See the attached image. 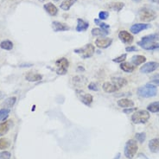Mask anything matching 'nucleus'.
<instances>
[{"mask_svg": "<svg viewBox=\"0 0 159 159\" xmlns=\"http://www.w3.org/2000/svg\"><path fill=\"white\" fill-rule=\"evenodd\" d=\"M157 93L156 87L151 84H146L143 87H140L137 89V95L142 98H150L156 96Z\"/></svg>", "mask_w": 159, "mask_h": 159, "instance_id": "f257e3e1", "label": "nucleus"}, {"mask_svg": "<svg viewBox=\"0 0 159 159\" xmlns=\"http://www.w3.org/2000/svg\"><path fill=\"white\" fill-rule=\"evenodd\" d=\"M138 18L143 22H151L156 19V14L151 9L143 7L138 12Z\"/></svg>", "mask_w": 159, "mask_h": 159, "instance_id": "f03ea898", "label": "nucleus"}, {"mask_svg": "<svg viewBox=\"0 0 159 159\" xmlns=\"http://www.w3.org/2000/svg\"><path fill=\"white\" fill-rule=\"evenodd\" d=\"M137 150H138V147H137V142L133 139H130L127 141L124 147V155L127 158L131 159L137 152Z\"/></svg>", "mask_w": 159, "mask_h": 159, "instance_id": "7ed1b4c3", "label": "nucleus"}, {"mask_svg": "<svg viewBox=\"0 0 159 159\" xmlns=\"http://www.w3.org/2000/svg\"><path fill=\"white\" fill-rule=\"evenodd\" d=\"M149 118L150 113L144 110L137 111L131 117V120L134 124H144L149 120Z\"/></svg>", "mask_w": 159, "mask_h": 159, "instance_id": "20e7f679", "label": "nucleus"}, {"mask_svg": "<svg viewBox=\"0 0 159 159\" xmlns=\"http://www.w3.org/2000/svg\"><path fill=\"white\" fill-rule=\"evenodd\" d=\"M74 52L76 54H79L82 59H87V58H90L93 55L94 47H93V45L88 43V44L85 45L84 47H82L81 49H74Z\"/></svg>", "mask_w": 159, "mask_h": 159, "instance_id": "39448f33", "label": "nucleus"}, {"mask_svg": "<svg viewBox=\"0 0 159 159\" xmlns=\"http://www.w3.org/2000/svg\"><path fill=\"white\" fill-rule=\"evenodd\" d=\"M158 40H159V35L158 34H151V35L143 37L141 39V41L137 43V44L139 46H141L143 49H145L148 46H150V44H152L154 43H156Z\"/></svg>", "mask_w": 159, "mask_h": 159, "instance_id": "423d86ee", "label": "nucleus"}, {"mask_svg": "<svg viewBox=\"0 0 159 159\" xmlns=\"http://www.w3.org/2000/svg\"><path fill=\"white\" fill-rule=\"evenodd\" d=\"M55 66H56V73L58 74H65L68 72V68L69 66V62L67 58H60L55 62Z\"/></svg>", "mask_w": 159, "mask_h": 159, "instance_id": "0eeeda50", "label": "nucleus"}, {"mask_svg": "<svg viewBox=\"0 0 159 159\" xmlns=\"http://www.w3.org/2000/svg\"><path fill=\"white\" fill-rule=\"evenodd\" d=\"M158 65L159 64L156 62H150L144 64L143 66H142V68H140V72L143 74L151 73L158 68Z\"/></svg>", "mask_w": 159, "mask_h": 159, "instance_id": "6e6552de", "label": "nucleus"}, {"mask_svg": "<svg viewBox=\"0 0 159 159\" xmlns=\"http://www.w3.org/2000/svg\"><path fill=\"white\" fill-rule=\"evenodd\" d=\"M118 38L126 44H131L133 42V37L131 34L127 32L126 30H121L118 33Z\"/></svg>", "mask_w": 159, "mask_h": 159, "instance_id": "1a4fd4ad", "label": "nucleus"}, {"mask_svg": "<svg viewBox=\"0 0 159 159\" xmlns=\"http://www.w3.org/2000/svg\"><path fill=\"white\" fill-rule=\"evenodd\" d=\"M112 43V38H108V37H103V38H98L95 41V44L100 48V49H106L108 48Z\"/></svg>", "mask_w": 159, "mask_h": 159, "instance_id": "9d476101", "label": "nucleus"}, {"mask_svg": "<svg viewBox=\"0 0 159 159\" xmlns=\"http://www.w3.org/2000/svg\"><path fill=\"white\" fill-rule=\"evenodd\" d=\"M77 94L79 96V99L81 102H83L85 105L89 106L93 102V96L89 93H86L83 91H77Z\"/></svg>", "mask_w": 159, "mask_h": 159, "instance_id": "9b49d317", "label": "nucleus"}, {"mask_svg": "<svg viewBox=\"0 0 159 159\" xmlns=\"http://www.w3.org/2000/svg\"><path fill=\"white\" fill-rule=\"evenodd\" d=\"M148 28H150V24H133L130 30L133 33V34H138L140 31L147 30Z\"/></svg>", "mask_w": 159, "mask_h": 159, "instance_id": "f8f14e48", "label": "nucleus"}, {"mask_svg": "<svg viewBox=\"0 0 159 159\" xmlns=\"http://www.w3.org/2000/svg\"><path fill=\"white\" fill-rule=\"evenodd\" d=\"M102 88L106 93H114V92H117L119 89L112 81L105 82L102 86Z\"/></svg>", "mask_w": 159, "mask_h": 159, "instance_id": "ddd939ff", "label": "nucleus"}, {"mask_svg": "<svg viewBox=\"0 0 159 159\" xmlns=\"http://www.w3.org/2000/svg\"><path fill=\"white\" fill-rule=\"evenodd\" d=\"M52 27H53V30L55 31V32H58V31H65V30H68L70 28L63 24V23H61V22H57V21H55L52 23Z\"/></svg>", "mask_w": 159, "mask_h": 159, "instance_id": "4468645a", "label": "nucleus"}, {"mask_svg": "<svg viewBox=\"0 0 159 159\" xmlns=\"http://www.w3.org/2000/svg\"><path fill=\"white\" fill-rule=\"evenodd\" d=\"M44 10L50 15V16H56L58 13V9L56 8V6L55 5H53L52 3H48L45 4L43 5Z\"/></svg>", "mask_w": 159, "mask_h": 159, "instance_id": "2eb2a0df", "label": "nucleus"}, {"mask_svg": "<svg viewBox=\"0 0 159 159\" xmlns=\"http://www.w3.org/2000/svg\"><path fill=\"white\" fill-rule=\"evenodd\" d=\"M149 149L152 153L159 152V138L151 139L149 142Z\"/></svg>", "mask_w": 159, "mask_h": 159, "instance_id": "dca6fc26", "label": "nucleus"}, {"mask_svg": "<svg viewBox=\"0 0 159 159\" xmlns=\"http://www.w3.org/2000/svg\"><path fill=\"white\" fill-rule=\"evenodd\" d=\"M117 103L119 107L123 108H131L134 106V102L129 99H120Z\"/></svg>", "mask_w": 159, "mask_h": 159, "instance_id": "f3484780", "label": "nucleus"}, {"mask_svg": "<svg viewBox=\"0 0 159 159\" xmlns=\"http://www.w3.org/2000/svg\"><path fill=\"white\" fill-rule=\"evenodd\" d=\"M77 26H76V31L78 32H82V31H85L88 29L89 27V24L86 21H84L83 19L81 18H78L77 19Z\"/></svg>", "mask_w": 159, "mask_h": 159, "instance_id": "a211bd4d", "label": "nucleus"}, {"mask_svg": "<svg viewBox=\"0 0 159 159\" xmlns=\"http://www.w3.org/2000/svg\"><path fill=\"white\" fill-rule=\"evenodd\" d=\"M25 79L28 81H41L43 79V76L41 74H36V73H32V72H30L28 73L26 75H25Z\"/></svg>", "mask_w": 159, "mask_h": 159, "instance_id": "6ab92c4d", "label": "nucleus"}, {"mask_svg": "<svg viewBox=\"0 0 159 159\" xmlns=\"http://www.w3.org/2000/svg\"><path fill=\"white\" fill-rule=\"evenodd\" d=\"M16 100H17L16 97L8 98V99H6L2 103V107H3V108H5V109H10V108H12V107L14 106V104L16 103Z\"/></svg>", "mask_w": 159, "mask_h": 159, "instance_id": "aec40b11", "label": "nucleus"}, {"mask_svg": "<svg viewBox=\"0 0 159 159\" xmlns=\"http://www.w3.org/2000/svg\"><path fill=\"white\" fill-rule=\"evenodd\" d=\"M112 81L118 87L121 88L123 87H124L127 84V81L124 78H121V77H115L112 79Z\"/></svg>", "mask_w": 159, "mask_h": 159, "instance_id": "412c9836", "label": "nucleus"}, {"mask_svg": "<svg viewBox=\"0 0 159 159\" xmlns=\"http://www.w3.org/2000/svg\"><path fill=\"white\" fill-rule=\"evenodd\" d=\"M146 62V58L143 55H135L131 58V63L134 66H138Z\"/></svg>", "mask_w": 159, "mask_h": 159, "instance_id": "4be33fe9", "label": "nucleus"}, {"mask_svg": "<svg viewBox=\"0 0 159 159\" xmlns=\"http://www.w3.org/2000/svg\"><path fill=\"white\" fill-rule=\"evenodd\" d=\"M124 3H120V2H117V3H110L108 5V9L112 10V11H115V12H119L124 8Z\"/></svg>", "mask_w": 159, "mask_h": 159, "instance_id": "5701e85b", "label": "nucleus"}, {"mask_svg": "<svg viewBox=\"0 0 159 159\" xmlns=\"http://www.w3.org/2000/svg\"><path fill=\"white\" fill-rule=\"evenodd\" d=\"M108 34H109V31L106 30L99 29V28H95L92 30V35L95 37H105Z\"/></svg>", "mask_w": 159, "mask_h": 159, "instance_id": "b1692460", "label": "nucleus"}, {"mask_svg": "<svg viewBox=\"0 0 159 159\" xmlns=\"http://www.w3.org/2000/svg\"><path fill=\"white\" fill-rule=\"evenodd\" d=\"M9 129H10V121H5L0 124V137L6 134Z\"/></svg>", "mask_w": 159, "mask_h": 159, "instance_id": "393cba45", "label": "nucleus"}, {"mask_svg": "<svg viewBox=\"0 0 159 159\" xmlns=\"http://www.w3.org/2000/svg\"><path fill=\"white\" fill-rule=\"evenodd\" d=\"M77 1V0H64V1L61 4V9L64 11H68L71 6Z\"/></svg>", "mask_w": 159, "mask_h": 159, "instance_id": "a878e982", "label": "nucleus"}, {"mask_svg": "<svg viewBox=\"0 0 159 159\" xmlns=\"http://www.w3.org/2000/svg\"><path fill=\"white\" fill-rule=\"evenodd\" d=\"M120 68L126 73H131L134 70V65H131L129 62H122L120 63Z\"/></svg>", "mask_w": 159, "mask_h": 159, "instance_id": "bb28decb", "label": "nucleus"}, {"mask_svg": "<svg viewBox=\"0 0 159 159\" xmlns=\"http://www.w3.org/2000/svg\"><path fill=\"white\" fill-rule=\"evenodd\" d=\"M0 48L5 50H11L13 48V43L9 40H5L0 43Z\"/></svg>", "mask_w": 159, "mask_h": 159, "instance_id": "cd10ccee", "label": "nucleus"}, {"mask_svg": "<svg viewBox=\"0 0 159 159\" xmlns=\"http://www.w3.org/2000/svg\"><path fill=\"white\" fill-rule=\"evenodd\" d=\"M147 109L149 112H159V101L150 104L147 106Z\"/></svg>", "mask_w": 159, "mask_h": 159, "instance_id": "c85d7f7f", "label": "nucleus"}, {"mask_svg": "<svg viewBox=\"0 0 159 159\" xmlns=\"http://www.w3.org/2000/svg\"><path fill=\"white\" fill-rule=\"evenodd\" d=\"M10 146V141L7 138H1L0 139V150L6 149Z\"/></svg>", "mask_w": 159, "mask_h": 159, "instance_id": "c756f323", "label": "nucleus"}, {"mask_svg": "<svg viewBox=\"0 0 159 159\" xmlns=\"http://www.w3.org/2000/svg\"><path fill=\"white\" fill-rule=\"evenodd\" d=\"M10 113V109L3 108L0 110V120H5Z\"/></svg>", "mask_w": 159, "mask_h": 159, "instance_id": "7c9ffc66", "label": "nucleus"}, {"mask_svg": "<svg viewBox=\"0 0 159 159\" xmlns=\"http://www.w3.org/2000/svg\"><path fill=\"white\" fill-rule=\"evenodd\" d=\"M94 23H95L97 25L100 26V29H103V30H108V29H109V27H110L108 24H105V23L101 22L99 19H94Z\"/></svg>", "mask_w": 159, "mask_h": 159, "instance_id": "2f4dec72", "label": "nucleus"}, {"mask_svg": "<svg viewBox=\"0 0 159 159\" xmlns=\"http://www.w3.org/2000/svg\"><path fill=\"white\" fill-rule=\"evenodd\" d=\"M145 138H146V135H145L144 132H141V133H137L136 134V139L138 142H140L141 143L144 142Z\"/></svg>", "mask_w": 159, "mask_h": 159, "instance_id": "473e14b6", "label": "nucleus"}, {"mask_svg": "<svg viewBox=\"0 0 159 159\" xmlns=\"http://www.w3.org/2000/svg\"><path fill=\"white\" fill-rule=\"evenodd\" d=\"M145 49L146 50H159V43H154L150 44V46H148Z\"/></svg>", "mask_w": 159, "mask_h": 159, "instance_id": "72a5a7b5", "label": "nucleus"}, {"mask_svg": "<svg viewBox=\"0 0 159 159\" xmlns=\"http://www.w3.org/2000/svg\"><path fill=\"white\" fill-rule=\"evenodd\" d=\"M12 154L9 151H3L0 153V159H10Z\"/></svg>", "mask_w": 159, "mask_h": 159, "instance_id": "f704fd0d", "label": "nucleus"}, {"mask_svg": "<svg viewBox=\"0 0 159 159\" xmlns=\"http://www.w3.org/2000/svg\"><path fill=\"white\" fill-rule=\"evenodd\" d=\"M109 17V13L107 12H100L99 13V20H106Z\"/></svg>", "mask_w": 159, "mask_h": 159, "instance_id": "c9c22d12", "label": "nucleus"}, {"mask_svg": "<svg viewBox=\"0 0 159 159\" xmlns=\"http://www.w3.org/2000/svg\"><path fill=\"white\" fill-rule=\"evenodd\" d=\"M126 59V54H124V55H121L120 56L113 59V62H118V63H122L123 62H124Z\"/></svg>", "mask_w": 159, "mask_h": 159, "instance_id": "e433bc0d", "label": "nucleus"}, {"mask_svg": "<svg viewBox=\"0 0 159 159\" xmlns=\"http://www.w3.org/2000/svg\"><path fill=\"white\" fill-rule=\"evenodd\" d=\"M151 82L156 85H159V74H156L151 77Z\"/></svg>", "mask_w": 159, "mask_h": 159, "instance_id": "4c0bfd02", "label": "nucleus"}, {"mask_svg": "<svg viewBox=\"0 0 159 159\" xmlns=\"http://www.w3.org/2000/svg\"><path fill=\"white\" fill-rule=\"evenodd\" d=\"M88 89L89 90H92V91H98L99 88L97 87V84L94 83V82H91L89 85H88Z\"/></svg>", "mask_w": 159, "mask_h": 159, "instance_id": "58836bf2", "label": "nucleus"}, {"mask_svg": "<svg viewBox=\"0 0 159 159\" xmlns=\"http://www.w3.org/2000/svg\"><path fill=\"white\" fill-rule=\"evenodd\" d=\"M125 50L127 52H132V51H137V49L136 47H134V46H129V47H126L125 48Z\"/></svg>", "mask_w": 159, "mask_h": 159, "instance_id": "ea45409f", "label": "nucleus"}, {"mask_svg": "<svg viewBox=\"0 0 159 159\" xmlns=\"http://www.w3.org/2000/svg\"><path fill=\"white\" fill-rule=\"evenodd\" d=\"M133 111H136V108L135 107H131V108H126V109H124V113H131Z\"/></svg>", "mask_w": 159, "mask_h": 159, "instance_id": "a19ab883", "label": "nucleus"}, {"mask_svg": "<svg viewBox=\"0 0 159 159\" xmlns=\"http://www.w3.org/2000/svg\"><path fill=\"white\" fill-rule=\"evenodd\" d=\"M151 2H153V3H156V4H158L159 5V0H150Z\"/></svg>", "mask_w": 159, "mask_h": 159, "instance_id": "79ce46f5", "label": "nucleus"}, {"mask_svg": "<svg viewBox=\"0 0 159 159\" xmlns=\"http://www.w3.org/2000/svg\"><path fill=\"white\" fill-rule=\"evenodd\" d=\"M133 2H137V3H138V2H140V0H132Z\"/></svg>", "mask_w": 159, "mask_h": 159, "instance_id": "37998d69", "label": "nucleus"}, {"mask_svg": "<svg viewBox=\"0 0 159 159\" xmlns=\"http://www.w3.org/2000/svg\"><path fill=\"white\" fill-rule=\"evenodd\" d=\"M119 156H120V154H118V156H117V157H116V158H114V159H118V157H119Z\"/></svg>", "mask_w": 159, "mask_h": 159, "instance_id": "c03bdc74", "label": "nucleus"}, {"mask_svg": "<svg viewBox=\"0 0 159 159\" xmlns=\"http://www.w3.org/2000/svg\"><path fill=\"white\" fill-rule=\"evenodd\" d=\"M54 1H59V0H54Z\"/></svg>", "mask_w": 159, "mask_h": 159, "instance_id": "a18cd8bd", "label": "nucleus"}, {"mask_svg": "<svg viewBox=\"0 0 159 159\" xmlns=\"http://www.w3.org/2000/svg\"><path fill=\"white\" fill-rule=\"evenodd\" d=\"M41 1H43V0H41Z\"/></svg>", "mask_w": 159, "mask_h": 159, "instance_id": "49530a36", "label": "nucleus"}, {"mask_svg": "<svg viewBox=\"0 0 159 159\" xmlns=\"http://www.w3.org/2000/svg\"><path fill=\"white\" fill-rule=\"evenodd\" d=\"M158 68H159V65H158Z\"/></svg>", "mask_w": 159, "mask_h": 159, "instance_id": "de8ad7c7", "label": "nucleus"}]
</instances>
